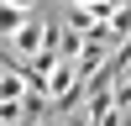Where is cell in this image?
<instances>
[{"label": "cell", "mask_w": 131, "mask_h": 126, "mask_svg": "<svg viewBox=\"0 0 131 126\" xmlns=\"http://www.w3.org/2000/svg\"><path fill=\"white\" fill-rule=\"evenodd\" d=\"M0 68H5V58H0Z\"/></svg>", "instance_id": "cell-3"}, {"label": "cell", "mask_w": 131, "mask_h": 126, "mask_svg": "<svg viewBox=\"0 0 131 126\" xmlns=\"http://www.w3.org/2000/svg\"><path fill=\"white\" fill-rule=\"evenodd\" d=\"M0 100H31V84H26V74H21V68H10V63L0 68ZM37 100H42V94H37Z\"/></svg>", "instance_id": "cell-2"}, {"label": "cell", "mask_w": 131, "mask_h": 126, "mask_svg": "<svg viewBox=\"0 0 131 126\" xmlns=\"http://www.w3.org/2000/svg\"><path fill=\"white\" fill-rule=\"evenodd\" d=\"M115 5H121V0H63V10H73V16H84L89 26H100V21L110 16Z\"/></svg>", "instance_id": "cell-1"}]
</instances>
